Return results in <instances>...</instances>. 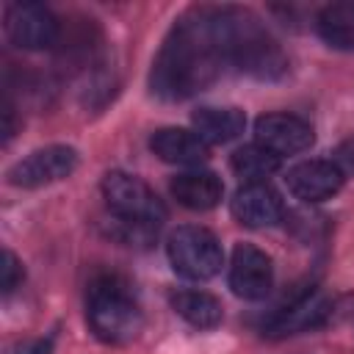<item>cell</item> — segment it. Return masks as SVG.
Segmentation results:
<instances>
[{
  "label": "cell",
  "instance_id": "6da1fadb",
  "mask_svg": "<svg viewBox=\"0 0 354 354\" xmlns=\"http://www.w3.org/2000/svg\"><path fill=\"white\" fill-rule=\"evenodd\" d=\"M227 58L224 8H199L183 17L163 41L152 66V91L163 100H185L210 86Z\"/></svg>",
  "mask_w": 354,
  "mask_h": 354
},
{
  "label": "cell",
  "instance_id": "7a4b0ae2",
  "mask_svg": "<svg viewBox=\"0 0 354 354\" xmlns=\"http://www.w3.org/2000/svg\"><path fill=\"white\" fill-rule=\"evenodd\" d=\"M86 315L91 332L111 346H124L138 337L144 326V313L130 290V285L119 277H100L88 288Z\"/></svg>",
  "mask_w": 354,
  "mask_h": 354
},
{
  "label": "cell",
  "instance_id": "3957f363",
  "mask_svg": "<svg viewBox=\"0 0 354 354\" xmlns=\"http://www.w3.org/2000/svg\"><path fill=\"white\" fill-rule=\"evenodd\" d=\"M224 30H227V58L241 72H249L263 80L285 75L288 58L282 47L249 11L224 8Z\"/></svg>",
  "mask_w": 354,
  "mask_h": 354
},
{
  "label": "cell",
  "instance_id": "277c9868",
  "mask_svg": "<svg viewBox=\"0 0 354 354\" xmlns=\"http://www.w3.org/2000/svg\"><path fill=\"white\" fill-rule=\"evenodd\" d=\"M169 263L185 279H210L221 271L224 252L218 238L205 227H180L169 238Z\"/></svg>",
  "mask_w": 354,
  "mask_h": 354
},
{
  "label": "cell",
  "instance_id": "5b68a950",
  "mask_svg": "<svg viewBox=\"0 0 354 354\" xmlns=\"http://www.w3.org/2000/svg\"><path fill=\"white\" fill-rule=\"evenodd\" d=\"M102 194H105L108 207L122 221H136V224L158 227L166 218V207L158 199V194L141 177H136V174L108 171L102 177Z\"/></svg>",
  "mask_w": 354,
  "mask_h": 354
},
{
  "label": "cell",
  "instance_id": "8992f818",
  "mask_svg": "<svg viewBox=\"0 0 354 354\" xmlns=\"http://www.w3.org/2000/svg\"><path fill=\"white\" fill-rule=\"evenodd\" d=\"M75 169H77V152L72 147L55 144V147L36 149L28 158L17 160L6 177L11 185H19V188H41V185L69 177Z\"/></svg>",
  "mask_w": 354,
  "mask_h": 354
},
{
  "label": "cell",
  "instance_id": "52a82bcc",
  "mask_svg": "<svg viewBox=\"0 0 354 354\" xmlns=\"http://www.w3.org/2000/svg\"><path fill=\"white\" fill-rule=\"evenodd\" d=\"M6 33L22 50H41L55 44L58 19L39 3H14L6 11Z\"/></svg>",
  "mask_w": 354,
  "mask_h": 354
},
{
  "label": "cell",
  "instance_id": "ba28073f",
  "mask_svg": "<svg viewBox=\"0 0 354 354\" xmlns=\"http://www.w3.org/2000/svg\"><path fill=\"white\" fill-rule=\"evenodd\" d=\"M274 285V266L266 252L252 243H238L230 263V288L241 299H263Z\"/></svg>",
  "mask_w": 354,
  "mask_h": 354
},
{
  "label": "cell",
  "instance_id": "9c48e42d",
  "mask_svg": "<svg viewBox=\"0 0 354 354\" xmlns=\"http://www.w3.org/2000/svg\"><path fill=\"white\" fill-rule=\"evenodd\" d=\"M313 138V127L293 113H266L254 122V144L266 147L277 158L304 152Z\"/></svg>",
  "mask_w": 354,
  "mask_h": 354
},
{
  "label": "cell",
  "instance_id": "30bf717a",
  "mask_svg": "<svg viewBox=\"0 0 354 354\" xmlns=\"http://www.w3.org/2000/svg\"><path fill=\"white\" fill-rule=\"evenodd\" d=\"M332 313V299L321 290H310L296 296L288 307H279L271 321L266 324V335L268 337H285V335H296V332H307L321 326Z\"/></svg>",
  "mask_w": 354,
  "mask_h": 354
},
{
  "label": "cell",
  "instance_id": "8fae6325",
  "mask_svg": "<svg viewBox=\"0 0 354 354\" xmlns=\"http://www.w3.org/2000/svg\"><path fill=\"white\" fill-rule=\"evenodd\" d=\"M343 185V174L332 160H304L288 171V188L301 202H324Z\"/></svg>",
  "mask_w": 354,
  "mask_h": 354
},
{
  "label": "cell",
  "instance_id": "7c38bea8",
  "mask_svg": "<svg viewBox=\"0 0 354 354\" xmlns=\"http://www.w3.org/2000/svg\"><path fill=\"white\" fill-rule=\"evenodd\" d=\"M282 196L268 183H246L232 196V216L243 227H271L282 218Z\"/></svg>",
  "mask_w": 354,
  "mask_h": 354
},
{
  "label": "cell",
  "instance_id": "4fadbf2b",
  "mask_svg": "<svg viewBox=\"0 0 354 354\" xmlns=\"http://www.w3.org/2000/svg\"><path fill=\"white\" fill-rule=\"evenodd\" d=\"M152 152L166 160V163H180V166H196L207 158V144L194 133L183 127H163L149 138Z\"/></svg>",
  "mask_w": 354,
  "mask_h": 354
},
{
  "label": "cell",
  "instance_id": "5bb4252c",
  "mask_svg": "<svg viewBox=\"0 0 354 354\" xmlns=\"http://www.w3.org/2000/svg\"><path fill=\"white\" fill-rule=\"evenodd\" d=\"M171 194L188 210H210V207H216L221 202L224 185L213 171L196 169V171L177 174L171 180Z\"/></svg>",
  "mask_w": 354,
  "mask_h": 354
},
{
  "label": "cell",
  "instance_id": "9a60e30c",
  "mask_svg": "<svg viewBox=\"0 0 354 354\" xmlns=\"http://www.w3.org/2000/svg\"><path fill=\"white\" fill-rule=\"evenodd\" d=\"M194 133L205 141V144H227L232 138H238L246 127V116L238 108H213L205 105L199 108L194 116Z\"/></svg>",
  "mask_w": 354,
  "mask_h": 354
},
{
  "label": "cell",
  "instance_id": "2e32d148",
  "mask_svg": "<svg viewBox=\"0 0 354 354\" xmlns=\"http://www.w3.org/2000/svg\"><path fill=\"white\" fill-rule=\"evenodd\" d=\"M169 301L171 310L196 329H213L221 324V301L205 290H177Z\"/></svg>",
  "mask_w": 354,
  "mask_h": 354
},
{
  "label": "cell",
  "instance_id": "e0dca14e",
  "mask_svg": "<svg viewBox=\"0 0 354 354\" xmlns=\"http://www.w3.org/2000/svg\"><path fill=\"white\" fill-rule=\"evenodd\" d=\"M318 36L335 50H354V6L335 3L318 14Z\"/></svg>",
  "mask_w": 354,
  "mask_h": 354
},
{
  "label": "cell",
  "instance_id": "ac0fdd59",
  "mask_svg": "<svg viewBox=\"0 0 354 354\" xmlns=\"http://www.w3.org/2000/svg\"><path fill=\"white\" fill-rule=\"evenodd\" d=\"M279 169V158L274 152H268L266 147L260 144H249V147H241L235 155H232V171L249 183H260L263 177H268L271 171Z\"/></svg>",
  "mask_w": 354,
  "mask_h": 354
},
{
  "label": "cell",
  "instance_id": "d6986e66",
  "mask_svg": "<svg viewBox=\"0 0 354 354\" xmlns=\"http://www.w3.org/2000/svg\"><path fill=\"white\" fill-rule=\"evenodd\" d=\"M22 282V266L11 249H3V266H0V285L3 293H11Z\"/></svg>",
  "mask_w": 354,
  "mask_h": 354
},
{
  "label": "cell",
  "instance_id": "ffe728a7",
  "mask_svg": "<svg viewBox=\"0 0 354 354\" xmlns=\"http://www.w3.org/2000/svg\"><path fill=\"white\" fill-rule=\"evenodd\" d=\"M332 163L340 169L343 177H354V138H346V141L335 149Z\"/></svg>",
  "mask_w": 354,
  "mask_h": 354
},
{
  "label": "cell",
  "instance_id": "44dd1931",
  "mask_svg": "<svg viewBox=\"0 0 354 354\" xmlns=\"http://www.w3.org/2000/svg\"><path fill=\"white\" fill-rule=\"evenodd\" d=\"M53 343L44 340V337H36V340H22L17 343L14 348H8V354H50Z\"/></svg>",
  "mask_w": 354,
  "mask_h": 354
}]
</instances>
